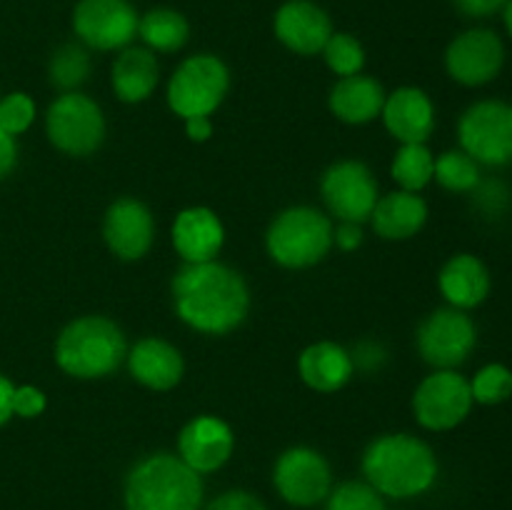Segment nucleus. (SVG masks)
Segmentation results:
<instances>
[{"mask_svg":"<svg viewBox=\"0 0 512 510\" xmlns=\"http://www.w3.org/2000/svg\"><path fill=\"white\" fill-rule=\"evenodd\" d=\"M13 393L15 385L5 375H0V428L13 418Z\"/></svg>","mask_w":512,"mask_h":510,"instance_id":"obj_40","label":"nucleus"},{"mask_svg":"<svg viewBox=\"0 0 512 510\" xmlns=\"http://www.w3.org/2000/svg\"><path fill=\"white\" fill-rule=\"evenodd\" d=\"M370 223L383 240H410L428 223V203L410 190L380 195Z\"/></svg>","mask_w":512,"mask_h":510,"instance_id":"obj_24","label":"nucleus"},{"mask_svg":"<svg viewBox=\"0 0 512 510\" xmlns=\"http://www.w3.org/2000/svg\"><path fill=\"white\" fill-rule=\"evenodd\" d=\"M128 358V343L115 320L83 315L60 330L55 340V363L63 373L80 380L105 378Z\"/></svg>","mask_w":512,"mask_h":510,"instance_id":"obj_3","label":"nucleus"},{"mask_svg":"<svg viewBox=\"0 0 512 510\" xmlns=\"http://www.w3.org/2000/svg\"><path fill=\"white\" fill-rule=\"evenodd\" d=\"M203 480L178 455L153 453L138 460L125 480L128 510H200Z\"/></svg>","mask_w":512,"mask_h":510,"instance_id":"obj_4","label":"nucleus"},{"mask_svg":"<svg viewBox=\"0 0 512 510\" xmlns=\"http://www.w3.org/2000/svg\"><path fill=\"white\" fill-rule=\"evenodd\" d=\"M385 90L370 75H348L340 78L338 83L330 88L328 108L338 120L348 125H365L370 120L380 118L385 105Z\"/></svg>","mask_w":512,"mask_h":510,"instance_id":"obj_23","label":"nucleus"},{"mask_svg":"<svg viewBox=\"0 0 512 510\" xmlns=\"http://www.w3.org/2000/svg\"><path fill=\"white\" fill-rule=\"evenodd\" d=\"M363 225L350 223V220H340L338 228L333 230V245H338L340 250L350 253V250H358L363 245Z\"/></svg>","mask_w":512,"mask_h":510,"instance_id":"obj_36","label":"nucleus"},{"mask_svg":"<svg viewBox=\"0 0 512 510\" xmlns=\"http://www.w3.org/2000/svg\"><path fill=\"white\" fill-rule=\"evenodd\" d=\"M505 65V45L495 30L470 28L455 35L445 50V70L455 83L480 88L493 83Z\"/></svg>","mask_w":512,"mask_h":510,"instance_id":"obj_12","label":"nucleus"},{"mask_svg":"<svg viewBox=\"0 0 512 510\" xmlns=\"http://www.w3.org/2000/svg\"><path fill=\"white\" fill-rule=\"evenodd\" d=\"M473 403L470 380H465V375L455 370H435L415 390L413 413L425 430L443 433L458 428L470 415Z\"/></svg>","mask_w":512,"mask_h":510,"instance_id":"obj_10","label":"nucleus"},{"mask_svg":"<svg viewBox=\"0 0 512 510\" xmlns=\"http://www.w3.org/2000/svg\"><path fill=\"white\" fill-rule=\"evenodd\" d=\"M48 140L65 155H93L105 140V115L93 98L83 93H63L50 103L45 115Z\"/></svg>","mask_w":512,"mask_h":510,"instance_id":"obj_8","label":"nucleus"},{"mask_svg":"<svg viewBox=\"0 0 512 510\" xmlns=\"http://www.w3.org/2000/svg\"><path fill=\"white\" fill-rule=\"evenodd\" d=\"M435 173V155L425 143H405L395 153L393 165H390V175L400 190H410V193H420L433 183Z\"/></svg>","mask_w":512,"mask_h":510,"instance_id":"obj_27","label":"nucleus"},{"mask_svg":"<svg viewBox=\"0 0 512 510\" xmlns=\"http://www.w3.org/2000/svg\"><path fill=\"white\" fill-rule=\"evenodd\" d=\"M460 148L478 165L503 168L512 163V103L478 100L458 120Z\"/></svg>","mask_w":512,"mask_h":510,"instance_id":"obj_7","label":"nucleus"},{"mask_svg":"<svg viewBox=\"0 0 512 510\" xmlns=\"http://www.w3.org/2000/svg\"><path fill=\"white\" fill-rule=\"evenodd\" d=\"M320 195L330 215L360 225L370 220L380 198L373 170L360 160H338L330 165L320 180Z\"/></svg>","mask_w":512,"mask_h":510,"instance_id":"obj_11","label":"nucleus"},{"mask_svg":"<svg viewBox=\"0 0 512 510\" xmlns=\"http://www.w3.org/2000/svg\"><path fill=\"white\" fill-rule=\"evenodd\" d=\"M90 75V53L83 43H65L50 55L48 78L63 93H75Z\"/></svg>","mask_w":512,"mask_h":510,"instance_id":"obj_28","label":"nucleus"},{"mask_svg":"<svg viewBox=\"0 0 512 510\" xmlns=\"http://www.w3.org/2000/svg\"><path fill=\"white\" fill-rule=\"evenodd\" d=\"M138 20L128 0H80L73 10V30L85 48L123 50L138 35Z\"/></svg>","mask_w":512,"mask_h":510,"instance_id":"obj_13","label":"nucleus"},{"mask_svg":"<svg viewBox=\"0 0 512 510\" xmlns=\"http://www.w3.org/2000/svg\"><path fill=\"white\" fill-rule=\"evenodd\" d=\"M333 230V220L325 213L310 205H293L275 215L265 233V248L283 268H313L333 248Z\"/></svg>","mask_w":512,"mask_h":510,"instance_id":"obj_5","label":"nucleus"},{"mask_svg":"<svg viewBox=\"0 0 512 510\" xmlns=\"http://www.w3.org/2000/svg\"><path fill=\"white\" fill-rule=\"evenodd\" d=\"M325 510H388L383 503V495L363 480H348L338 488L330 490L328 508Z\"/></svg>","mask_w":512,"mask_h":510,"instance_id":"obj_32","label":"nucleus"},{"mask_svg":"<svg viewBox=\"0 0 512 510\" xmlns=\"http://www.w3.org/2000/svg\"><path fill=\"white\" fill-rule=\"evenodd\" d=\"M453 3L468 18H490L495 13H503L508 0H453Z\"/></svg>","mask_w":512,"mask_h":510,"instance_id":"obj_37","label":"nucleus"},{"mask_svg":"<svg viewBox=\"0 0 512 510\" xmlns=\"http://www.w3.org/2000/svg\"><path fill=\"white\" fill-rule=\"evenodd\" d=\"M205 510H268L253 493H245V490H228L220 498H215L213 503Z\"/></svg>","mask_w":512,"mask_h":510,"instance_id":"obj_35","label":"nucleus"},{"mask_svg":"<svg viewBox=\"0 0 512 510\" xmlns=\"http://www.w3.org/2000/svg\"><path fill=\"white\" fill-rule=\"evenodd\" d=\"M230 88V70L218 55L198 53L185 58L168 80L170 110L178 118H210L225 100Z\"/></svg>","mask_w":512,"mask_h":510,"instance_id":"obj_6","label":"nucleus"},{"mask_svg":"<svg viewBox=\"0 0 512 510\" xmlns=\"http://www.w3.org/2000/svg\"><path fill=\"white\" fill-rule=\"evenodd\" d=\"M438 288L450 308H478L490 295V270L478 255L458 253L440 268Z\"/></svg>","mask_w":512,"mask_h":510,"instance_id":"obj_21","label":"nucleus"},{"mask_svg":"<svg viewBox=\"0 0 512 510\" xmlns=\"http://www.w3.org/2000/svg\"><path fill=\"white\" fill-rule=\"evenodd\" d=\"M15 163H18V145H15L13 135L0 128V178L10 175Z\"/></svg>","mask_w":512,"mask_h":510,"instance_id":"obj_39","label":"nucleus"},{"mask_svg":"<svg viewBox=\"0 0 512 510\" xmlns=\"http://www.w3.org/2000/svg\"><path fill=\"white\" fill-rule=\"evenodd\" d=\"M35 103L28 93H10L0 98V128L8 135H20L33 125Z\"/></svg>","mask_w":512,"mask_h":510,"instance_id":"obj_33","label":"nucleus"},{"mask_svg":"<svg viewBox=\"0 0 512 510\" xmlns=\"http://www.w3.org/2000/svg\"><path fill=\"white\" fill-rule=\"evenodd\" d=\"M233 450V428L218 415H198L180 430L178 458L198 475L215 473L223 468Z\"/></svg>","mask_w":512,"mask_h":510,"instance_id":"obj_15","label":"nucleus"},{"mask_svg":"<svg viewBox=\"0 0 512 510\" xmlns=\"http://www.w3.org/2000/svg\"><path fill=\"white\" fill-rule=\"evenodd\" d=\"M353 355V365L355 368H365V370H378L380 363L385 360V350L380 348L378 343H360L358 350Z\"/></svg>","mask_w":512,"mask_h":510,"instance_id":"obj_38","label":"nucleus"},{"mask_svg":"<svg viewBox=\"0 0 512 510\" xmlns=\"http://www.w3.org/2000/svg\"><path fill=\"white\" fill-rule=\"evenodd\" d=\"M138 35L153 53H178L190 38V25L173 8H153L138 20Z\"/></svg>","mask_w":512,"mask_h":510,"instance_id":"obj_26","label":"nucleus"},{"mask_svg":"<svg viewBox=\"0 0 512 510\" xmlns=\"http://www.w3.org/2000/svg\"><path fill=\"white\" fill-rule=\"evenodd\" d=\"M45 405V393L35 385H20L13 393V415H20V418H38L43 415Z\"/></svg>","mask_w":512,"mask_h":510,"instance_id":"obj_34","label":"nucleus"},{"mask_svg":"<svg viewBox=\"0 0 512 510\" xmlns=\"http://www.w3.org/2000/svg\"><path fill=\"white\" fill-rule=\"evenodd\" d=\"M185 133L195 143H205L213 135V120L210 118H190L185 120Z\"/></svg>","mask_w":512,"mask_h":510,"instance_id":"obj_41","label":"nucleus"},{"mask_svg":"<svg viewBox=\"0 0 512 510\" xmlns=\"http://www.w3.org/2000/svg\"><path fill=\"white\" fill-rule=\"evenodd\" d=\"M160 80V65L153 50L145 45H128L120 50L110 70V83L123 103H143L153 95Z\"/></svg>","mask_w":512,"mask_h":510,"instance_id":"obj_25","label":"nucleus"},{"mask_svg":"<svg viewBox=\"0 0 512 510\" xmlns=\"http://www.w3.org/2000/svg\"><path fill=\"white\" fill-rule=\"evenodd\" d=\"M433 180H438L450 193H470L480 183V165L460 150H445L435 158Z\"/></svg>","mask_w":512,"mask_h":510,"instance_id":"obj_29","label":"nucleus"},{"mask_svg":"<svg viewBox=\"0 0 512 510\" xmlns=\"http://www.w3.org/2000/svg\"><path fill=\"white\" fill-rule=\"evenodd\" d=\"M365 483L390 498H415L433 488L438 458L425 440L410 433H385L363 453Z\"/></svg>","mask_w":512,"mask_h":510,"instance_id":"obj_2","label":"nucleus"},{"mask_svg":"<svg viewBox=\"0 0 512 510\" xmlns=\"http://www.w3.org/2000/svg\"><path fill=\"white\" fill-rule=\"evenodd\" d=\"M275 35L295 55L323 53L333 30V20L310 0H288L275 13Z\"/></svg>","mask_w":512,"mask_h":510,"instance_id":"obj_17","label":"nucleus"},{"mask_svg":"<svg viewBox=\"0 0 512 510\" xmlns=\"http://www.w3.org/2000/svg\"><path fill=\"white\" fill-rule=\"evenodd\" d=\"M178 318L203 335H228L243 325L250 310V290L230 265L183 263L170 283Z\"/></svg>","mask_w":512,"mask_h":510,"instance_id":"obj_1","label":"nucleus"},{"mask_svg":"<svg viewBox=\"0 0 512 510\" xmlns=\"http://www.w3.org/2000/svg\"><path fill=\"white\" fill-rule=\"evenodd\" d=\"M470 393L480 405H500L512 395V370L503 363H488L470 380Z\"/></svg>","mask_w":512,"mask_h":510,"instance_id":"obj_31","label":"nucleus"},{"mask_svg":"<svg viewBox=\"0 0 512 510\" xmlns=\"http://www.w3.org/2000/svg\"><path fill=\"white\" fill-rule=\"evenodd\" d=\"M225 243V228L218 213L205 205H193L175 215L173 245L185 263H208L218 258Z\"/></svg>","mask_w":512,"mask_h":510,"instance_id":"obj_19","label":"nucleus"},{"mask_svg":"<svg viewBox=\"0 0 512 510\" xmlns=\"http://www.w3.org/2000/svg\"><path fill=\"white\" fill-rule=\"evenodd\" d=\"M273 483L283 500L298 508H310L325 500L333 488L330 465L318 450L295 445L278 458L273 468Z\"/></svg>","mask_w":512,"mask_h":510,"instance_id":"obj_14","label":"nucleus"},{"mask_svg":"<svg viewBox=\"0 0 512 510\" xmlns=\"http://www.w3.org/2000/svg\"><path fill=\"white\" fill-rule=\"evenodd\" d=\"M325 65L340 78L358 75L365 65V50L360 40L350 33H333L323 48Z\"/></svg>","mask_w":512,"mask_h":510,"instance_id":"obj_30","label":"nucleus"},{"mask_svg":"<svg viewBox=\"0 0 512 510\" xmlns=\"http://www.w3.org/2000/svg\"><path fill=\"white\" fill-rule=\"evenodd\" d=\"M385 128L400 143H428L435 130V105L423 88L403 85L385 95L383 105Z\"/></svg>","mask_w":512,"mask_h":510,"instance_id":"obj_18","label":"nucleus"},{"mask_svg":"<svg viewBox=\"0 0 512 510\" xmlns=\"http://www.w3.org/2000/svg\"><path fill=\"white\" fill-rule=\"evenodd\" d=\"M103 238L110 253L120 260H140L155 240V220L145 203L120 198L105 210Z\"/></svg>","mask_w":512,"mask_h":510,"instance_id":"obj_16","label":"nucleus"},{"mask_svg":"<svg viewBox=\"0 0 512 510\" xmlns=\"http://www.w3.org/2000/svg\"><path fill=\"white\" fill-rule=\"evenodd\" d=\"M503 20H505V28H508V33L512 38V0H508V5L503 8Z\"/></svg>","mask_w":512,"mask_h":510,"instance_id":"obj_42","label":"nucleus"},{"mask_svg":"<svg viewBox=\"0 0 512 510\" xmlns=\"http://www.w3.org/2000/svg\"><path fill=\"white\" fill-rule=\"evenodd\" d=\"M130 375L150 390H173L183 380L185 363L180 350L163 338H143L128 350Z\"/></svg>","mask_w":512,"mask_h":510,"instance_id":"obj_20","label":"nucleus"},{"mask_svg":"<svg viewBox=\"0 0 512 510\" xmlns=\"http://www.w3.org/2000/svg\"><path fill=\"white\" fill-rule=\"evenodd\" d=\"M298 373L308 388L318 393H335L353 378V355L333 340H320L300 353Z\"/></svg>","mask_w":512,"mask_h":510,"instance_id":"obj_22","label":"nucleus"},{"mask_svg":"<svg viewBox=\"0 0 512 510\" xmlns=\"http://www.w3.org/2000/svg\"><path fill=\"white\" fill-rule=\"evenodd\" d=\"M420 358L435 370H455L470 358L478 345V328L468 310L438 308L420 323L418 335Z\"/></svg>","mask_w":512,"mask_h":510,"instance_id":"obj_9","label":"nucleus"}]
</instances>
